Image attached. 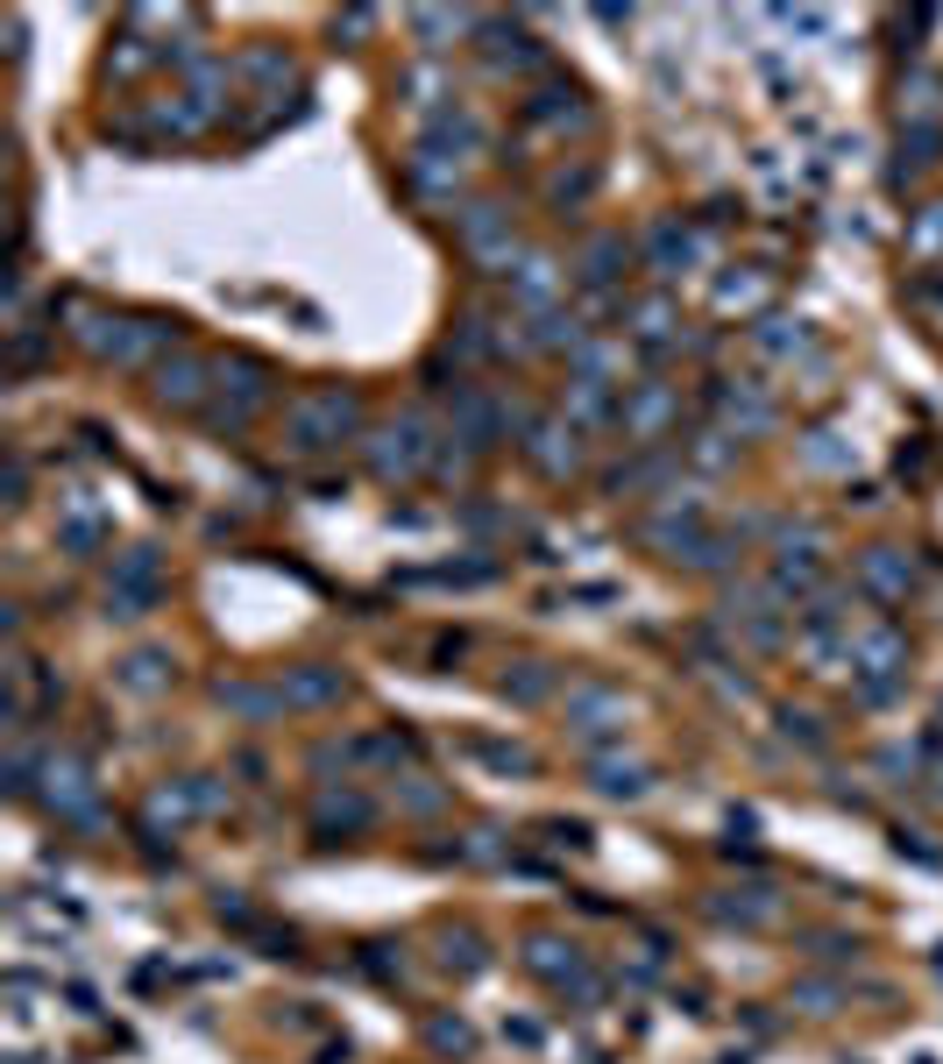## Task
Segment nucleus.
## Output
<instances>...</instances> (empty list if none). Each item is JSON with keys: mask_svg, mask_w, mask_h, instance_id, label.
Masks as SVG:
<instances>
[{"mask_svg": "<svg viewBox=\"0 0 943 1064\" xmlns=\"http://www.w3.org/2000/svg\"><path fill=\"white\" fill-rule=\"evenodd\" d=\"M433 1043H440V1051H469V1029H461V1022H433Z\"/></svg>", "mask_w": 943, "mask_h": 1064, "instance_id": "nucleus-15", "label": "nucleus"}, {"mask_svg": "<svg viewBox=\"0 0 943 1064\" xmlns=\"http://www.w3.org/2000/svg\"><path fill=\"white\" fill-rule=\"evenodd\" d=\"M128 688H163V661H157V653H135V661H128Z\"/></svg>", "mask_w": 943, "mask_h": 1064, "instance_id": "nucleus-13", "label": "nucleus"}, {"mask_svg": "<svg viewBox=\"0 0 943 1064\" xmlns=\"http://www.w3.org/2000/svg\"><path fill=\"white\" fill-rule=\"evenodd\" d=\"M553 284H561V270H553V256H526V263H518V298H526V306H539V312H547Z\"/></svg>", "mask_w": 943, "mask_h": 1064, "instance_id": "nucleus-8", "label": "nucleus"}, {"mask_svg": "<svg viewBox=\"0 0 943 1064\" xmlns=\"http://www.w3.org/2000/svg\"><path fill=\"white\" fill-rule=\"evenodd\" d=\"M596 788H603V796H646V767H639V759H596Z\"/></svg>", "mask_w": 943, "mask_h": 1064, "instance_id": "nucleus-7", "label": "nucleus"}, {"mask_svg": "<svg viewBox=\"0 0 943 1064\" xmlns=\"http://www.w3.org/2000/svg\"><path fill=\"white\" fill-rule=\"evenodd\" d=\"M355 426H363V404H355L348 391H312L291 412V447H306V455L312 447H341Z\"/></svg>", "mask_w": 943, "mask_h": 1064, "instance_id": "nucleus-1", "label": "nucleus"}, {"mask_svg": "<svg viewBox=\"0 0 943 1064\" xmlns=\"http://www.w3.org/2000/svg\"><path fill=\"white\" fill-rule=\"evenodd\" d=\"M667 412H674V391L646 384V391H639V398L618 412V426H624V433H653V426H667Z\"/></svg>", "mask_w": 943, "mask_h": 1064, "instance_id": "nucleus-5", "label": "nucleus"}, {"mask_svg": "<svg viewBox=\"0 0 943 1064\" xmlns=\"http://www.w3.org/2000/svg\"><path fill=\"white\" fill-rule=\"evenodd\" d=\"M859 661L887 674V667H901V661H908V647H901V639H894V632H873V639H865V647H859Z\"/></svg>", "mask_w": 943, "mask_h": 1064, "instance_id": "nucleus-10", "label": "nucleus"}, {"mask_svg": "<svg viewBox=\"0 0 943 1064\" xmlns=\"http://www.w3.org/2000/svg\"><path fill=\"white\" fill-rule=\"evenodd\" d=\"M859 575H865V590H879V596H908V561L894 547L859 553Z\"/></svg>", "mask_w": 943, "mask_h": 1064, "instance_id": "nucleus-4", "label": "nucleus"}, {"mask_svg": "<svg viewBox=\"0 0 943 1064\" xmlns=\"http://www.w3.org/2000/svg\"><path fill=\"white\" fill-rule=\"evenodd\" d=\"M418 461H426V441H418V419H398V426L377 433V476H418Z\"/></svg>", "mask_w": 943, "mask_h": 1064, "instance_id": "nucleus-2", "label": "nucleus"}, {"mask_svg": "<svg viewBox=\"0 0 943 1064\" xmlns=\"http://www.w3.org/2000/svg\"><path fill=\"white\" fill-rule=\"evenodd\" d=\"M916 242H922V249H943V206H930V220L916 228Z\"/></svg>", "mask_w": 943, "mask_h": 1064, "instance_id": "nucleus-16", "label": "nucleus"}, {"mask_svg": "<svg viewBox=\"0 0 943 1064\" xmlns=\"http://www.w3.org/2000/svg\"><path fill=\"white\" fill-rule=\"evenodd\" d=\"M639 334H667V306H660V298H646V306H639Z\"/></svg>", "mask_w": 943, "mask_h": 1064, "instance_id": "nucleus-14", "label": "nucleus"}, {"mask_svg": "<svg viewBox=\"0 0 943 1064\" xmlns=\"http://www.w3.org/2000/svg\"><path fill=\"white\" fill-rule=\"evenodd\" d=\"M618 270H624V234H596L582 249V284H618Z\"/></svg>", "mask_w": 943, "mask_h": 1064, "instance_id": "nucleus-6", "label": "nucleus"}, {"mask_svg": "<svg viewBox=\"0 0 943 1064\" xmlns=\"http://www.w3.org/2000/svg\"><path fill=\"white\" fill-rule=\"evenodd\" d=\"M504 696H518V702H539V696H547V674H539V661H526V667H518V674H504Z\"/></svg>", "mask_w": 943, "mask_h": 1064, "instance_id": "nucleus-12", "label": "nucleus"}, {"mask_svg": "<svg viewBox=\"0 0 943 1064\" xmlns=\"http://www.w3.org/2000/svg\"><path fill=\"white\" fill-rule=\"evenodd\" d=\"M589 192H596V171H575V178H553V185H547V199L553 206H582V199H589Z\"/></svg>", "mask_w": 943, "mask_h": 1064, "instance_id": "nucleus-11", "label": "nucleus"}, {"mask_svg": "<svg viewBox=\"0 0 943 1064\" xmlns=\"http://www.w3.org/2000/svg\"><path fill=\"white\" fill-rule=\"evenodd\" d=\"M341 696V674L334 667H298L291 674V702H334Z\"/></svg>", "mask_w": 943, "mask_h": 1064, "instance_id": "nucleus-9", "label": "nucleus"}, {"mask_svg": "<svg viewBox=\"0 0 943 1064\" xmlns=\"http://www.w3.org/2000/svg\"><path fill=\"white\" fill-rule=\"evenodd\" d=\"M199 391H206V363H192V355H177V363L157 369V404H171V412L199 404Z\"/></svg>", "mask_w": 943, "mask_h": 1064, "instance_id": "nucleus-3", "label": "nucleus"}]
</instances>
